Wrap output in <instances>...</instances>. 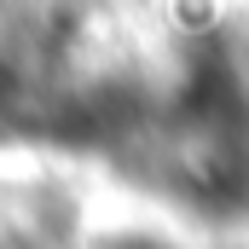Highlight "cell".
<instances>
[{"label":"cell","mask_w":249,"mask_h":249,"mask_svg":"<svg viewBox=\"0 0 249 249\" xmlns=\"http://www.w3.org/2000/svg\"><path fill=\"white\" fill-rule=\"evenodd\" d=\"M162 23L180 41H209L226 23V0H162Z\"/></svg>","instance_id":"obj_1"}]
</instances>
